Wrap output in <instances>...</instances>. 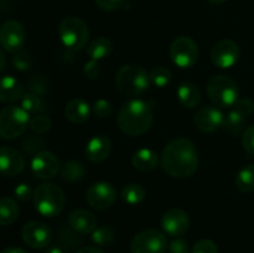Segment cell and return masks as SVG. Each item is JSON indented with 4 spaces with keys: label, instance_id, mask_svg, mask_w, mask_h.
<instances>
[{
    "label": "cell",
    "instance_id": "681fc988",
    "mask_svg": "<svg viewBox=\"0 0 254 253\" xmlns=\"http://www.w3.org/2000/svg\"><path fill=\"white\" fill-rule=\"evenodd\" d=\"M4 67H5V55L4 52H2V50L0 49V72L4 69Z\"/></svg>",
    "mask_w": 254,
    "mask_h": 253
},
{
    "label": "cell",
    "instance_id": "8d00e7d4",
    "mask_svg": "<svg viewBox=\"0 0 254 253\" xmlns=\"http://www.w3.org/2000/svg\"><path fill=\"white\" fill-rule=\"evenodd\" d=\"M232 108L233 111H236L237 113L242 114L243 117L247 118V117L254 113V102L250 98H240Z\"/></svg>",
    "mask_w": 254,
    "mask_h": 253
},
{
    "label": "cell",
    "instance_id": "9c48e42d",
    "mask_svg": "<svg viewBox=\"0 0 254 253\" xmlns=\"http://www.w3.org/2000/svg\"><path fill=\"white\" fill-rule=\"evenodd\" d=\"M168 250L166 236L155 228L143 230L130 243L131 253H165Z\"/></svg>",
    "mask_w": 254,
    "mask_h": 253
},
{
    "label": "cell",
    "instance_id": "cb8c5ba5",
    "mask_svg": "<svg viewBox=\"0 0 254 253\" xmlns=\"http://www.w3.org/2000/svg\"><path fill=\"white\" fill-rule=\"evenodd\" d=\"M57 242L59 247L64 251H73L82 243V238L78 232L73 230L71 226H64L57 230Z\"/></svg>",
    "mask_w": 254,
    "mask_h": 253
},
{
    "label": "cell",
    "instance_id": "7bdbcfd3",
    "mask_svg": "<svg viewBox=\"0 0 254 253\" xmlns=\"http://www.w3.org/2000/svg\"><path fill=\"white\" fill-rule=\"evenodd\" d=\"M83 74L84 77L88 79L98 78V77L101 76V66H99L98 61L91 60V61L87 62L83 67Z\"/></svg>",
    "mask_w": 254,
    "mask_h": 253
},
{
    "label": "cell",
    "instance_id": "d590c367",
    "mask_svg": "<svg viewBox=\"0 0 254 253\" xmlns=\"http://www.w3.org/2000/svg\"><path fill=\"white\" fill-rule=\"evenodd\" d=\"M30 128L36 133H46L52 128V122L44 114H37L30 119Z\"/></svg>",
    "mask_w": 254,
    "mask_h": 253
},
{
    "label": "cell",
    "instance_id": "f546056e",
    "mask_svg": "<svg viewBox=\"0 0 254 253\" xmlns=\"http://www.w3.org/2000/svg\"><path fill=\"white\" fill-rule=\"evenodd\" d=\"M86 174V170H84V166L82 165L79 161L76 160H69L66 161V164L64 165L61 170L62 179L64 181H68V183H76V181H79Z\"/></svg>",
    "mask_w": 254,
    "mask_h": 253
},
{
    "label": "cell",
    "instance_id": "484cf974",
    "mask_svg": "<svg viewBox=\"0 0 254 253\" xmlns=\"http://www.w3.org/2000/svg\"><path fill=\"white\" fill-rule=\"evenodd\" d=\"M20 208L11 197L0 198V226H10L17 220Z\"/></svg>",
    "mask_w": 254,
    "mask_h": 253
},
{
    "label": "cell",
    "instance_id": "5bb4252c",
    "mask_svg": "<svg viewBox=\"0 0 254 253\" xmlns=\"http://www.w3.org/2000/svg\"><path fill=\"white\" fill-rule=\"evenodd\" d=\"M31 170L36 178L49 180L59 173L60 161L51 151H39L31 160Z\"/></svg>",
    "mask_w": 254,
    "mask_h": 253
},
{
    "label": "cell",
    "instance_id": "603a6c76",
    "mask_svg": "<svg viewBox=\"0 0 254 253\" xmlns=\"http://www.w3.org/2000/svg\"><path fill=\"white\" fill-rule=\"evenodd\" d=\"M178 98L186 108H195L201 102V92L196 84L184 82L178 88Z\"/></svg>",
    "mask_w": 254,
    "mask_h": 253
},
{
    "label": "cell",
    "instance_id": "c3c4849f",
    "mask_svg": "<svg viewBox=\"0 0 254 253\" xmlns=\"http://www.w3.org/2000/svg\"><path fill=\"white\" fill-rule=\"evenodd\" d=\"M45 253H64L62 248H60L59 246H52V247H49Z\"/></svg>",
    "mask_w": 254,
    "mask_h": 253
},
{
    "label": "cell",
    "instance_id": "7402d4cb",
    "mask_svg": "<svg viewBox=\"0 0 254 253\" xmlns=\"http://www.w3.org/2000/svg\"><path fill=\"white\" fill-rule=\"evenodd\" d=\"M158 154L148 148L136 150L133 154V158H131V164H133L134 168L139 171H143V173H148V171L154 170L158 166Z\"/></svg>",
    "mask_w": 254,
    "mask_h": 253
},
{
    "label": "cell",
    "instance_id": "60d3db41",
    "mask_svg": "<svg viewBox=\"0 0 254 253\" xmlns=\"http://www.w3.org/2000/svg\"><path fill=\"white\" fill-rule=\"evenodd\" d=\"M242 145L248 155H254V124L248 126L243 133Z\"/></svg>",
    "mask_w": 254,
    "mask_h": 253
},
{
    "label": "cell",
    "instance_id": "5b68a950",
    "mask_svg": "<svg viewBox=\"0 0 254 253\" xmlns=\"http://www.w3.org/2000/svg\"><path fill=\"white\" fill-rule=\"evenodd\" d=\"M207 96L217 108H231L238 101V86L231 77L218 74L207 82Z\"/></svg>",
    "mask_w": 254,
    "mask_h": 253
},
{
    "label": "cell",
    "instance_id": "d6986e66",
    "mask_svg": "<svg viewBox=\"0 0 254 253\" xmlns=\"http://www.w3.org/2000/svg\"><path fill=\"white\" fill-rule=\"evenodd\" d=\"M24 96V86L17 78L12 76L0 77V102L15 103Z\"/></svg>",
    "mask_w": 254,
    "mask_h": 253
},
{
    "label": "cell",
    "instance_id": "4316f807",
    "mask_svg": "<svg viewBox=\"0 0 254 253\" xmlns=\"http://www.w3.org/2000/svg\"><path fill=\"white\" fill-rule=\"evenodd\" d=\"M145 196V189L140 184H128V185L123 186V189L121 190L122 200L128 205H138V203L143 202Z\"/></svg>",
    "mask_w": 254,
    "mask_h": 253
},
{
    "label": "cell",
    "instance_id": "2e32d148",
    "mask_svg": "<svg viewBox=\"0 0 254 253\" xmlns=\"http://www.w3.org/2000/svg\"><path fill=\"white\" fill-rule=\"evenodd\" d=\"M25 168L22 154L11 146H0V174L4 176L19 175Z\"/></svg>",
    "mask_w": 254,
    "mask_h": 253
},
{
    "label": "cell",
    "instance_id": "3957f363",
    "mask_svg": "<svg viewBox=\"0 0 254 253\" xmlns=\"http://www.w3.org/2000/svg\"><path fill=\"white\" fill-rule=\"evenodd\" d=\"M117 89L127 97H138L150 86V76L138 64H126L116 74Z\"/></svg>",
    "mask_w": 254,
    "mask_h": 253
},
{
    "label": "cell",
    "instance_id": "bcb514c9",
    "mask_svg": "<svg viewBox=\"0 0 254 253\" xmlns=\"http://www.w3.org/2000/svg\"><path fill=\"white\" fill-rule=\"evenodd\" d=\"M76 253H104V252L102 250H99L98 247H92V246H88V247L79 248Z\"/></svg>",
    "mask_w": 254,
    "mask_h": 253
},
{
    "label": "cell",
    "instance_id": "f35d334b",
    "mask_svg": "<svg viewBox=\"0 0 254 253\" xmlns=\"http://www.w3.org/2000/svg\"><path fill=\"white\" fill-rule=\"evenodd\" d=\"M191 253H218V248L213 241L201 240L195 243Z\"/></svg>",
    "mask_w": 254,
    "mask_h": 253
},
{
    "label": "cell",
    "instance_id": "8fae6325",
    "mask_svg": "<svg viewBox=\"0 0 254 253\" xmlns=\"http://www.w3.org/2000/svg\"><path fill=\"white\" fill-rule=\"evenodd\" d=\"M86 200L88 205L94 210H107L116 202L117 190L113 185L104 183V181L94 183L87 190Z\"/></svg>",
    "mask_w": 254,
    "mask_h": 253
},
{
    "label": "cell",
    "instance_id": "ab89813d",
    "mask_svg": "<svg viewBox=\"0 0 254 253\" xmlns=\"http://www.w3.org/2000/svg\"><path fill=\"white\" fill-rule=\"evenodd\" d=\"M112 111H113V107H112L111 102H108L107 99H98L93 106V113L99 118H107L111 116Z\"/></svg>",
    "mask_w": 254,
    "mask_h": 253
},
{
    "label": "cell",
    "instance_id": "f907efd6",
    "mask_svg": "<svg viewBox=\"0 0 254 253\" xmlns=\"http://www.w3.org/2000/svg\"><path fill=\"white\" fill-rule=\"evenodd\" d=\"M208 2H211V4H215V5H220V4H223V2H226L227 0H207Z\"/></svg>",
    "mask_w": 254,
    "mask_h": 253
},
{
    "label": "cell",
    "instance_id": "ee69618b",
    "mask_svg": "<svg viewBox=\"0 0 254 253\" xmlns=\"http://www.w3.org/2000/svg\"><path fill=\"white\" fill-rule=\"evenodd\" d=\"M14 193H15V197L20 201H27L34 196L30 185H27V184H24V183L19 184V185L15 188Z\"/></svg>",
    "mask_w": 254,
    "mask_h": 253
},
{
    "label": "cell",
    "instance_id": "277c9868",
    "mask_svg": "<svg viewBox=\"0 0 254 253\" xmlns=\"http://www.w3.org/2000/svg\"><path fill=\"white\" fill-rule=\"evenodd\" d=\"M32 201L40 215L45 217H56L64 211L66 197L62 189L56 184L44 183L34 191Z\"/></svg>",
    "mask_w": 254,
    "mask_h": 253
},
{
    "label": "cell",
    "instance_id": "52a82bcc",
    "mask_svg": "<svg viewBox=\"0 0 254 253\" xmlns=\"http://www.w3.org/2000/svg\"><path fill=\"white\" fill-rule=\"evenodd\" d=\"M59 36L62 44L72 51H79L89 39L88 25L76 16L64 17L59 26Z\"/></svg>",
    "mask_w": 254,
    "mask_h": 253
},
{
    "label": "cell",
    "instance_id": "74e56055",
    "mask_svg": "<svg viewBox=\"0 0 254 253\" xmlns=\"http://www.w3.org/2000/svg\"><path fill=\"white\" fill-rule=\"evenodd\" d=\"M96 5L103 11H117L122 7L127 6L126 0H94Z\"/></svg>",
    "mask_w": 254,
    "mask_h": 253
},
{
    "label": "cell",
    "instance_id": "b9f144b4",
    "mask_svg": "<svg viewBox=\"0 0 254 253\" xmlns=\"http://www.w3.org/2000/svg\"><path fill=\"white\" fill-rule=\"evenodd\" d=\"M45 145V141L42 140L39 136H29L27 139H25V141L22 143V148L26 153L32 154V153H39L40 149Z\"/></svg>",
    "mask_w": 254,
    "mask_h": 253
},
{
    "label": "cell",
    "instance_id": "30bf717a",
    "mask_svg": "<svg viewBox=\"0 0 254 253\" xmlns=\"http://www.w3.org/2000/svg\"><path fill=\"white\" fill-rule=\"evenodd\" d=\"M24 242L34 250L47 248L52 241V231L42 221H30L25 223L21 230Z\"/></svg>",
    "mask_w": 254,
    "mask_h": 253
},
{
    "label": "cell",
    "instance_id": "4fadbf2b",
    "mask_svg": "<svg viewBox=\"0 0 254 253\" xmlns=\"http://www.w3.org/2000/svg\"><path fill=\"white\" fill-rule=\"evenodd\" d=\"M240 59V47L237 42L231 39H223L213 46L211 51L212 63L218 68H231Z\"/></svg>",
    "mask_w": 254,
    "mask_h": 253
},
{
    "label": "cell",
    "instance_id": "9a60e30c",
    "mask_svg": "<svg viewBox=\"0 0 254 253\" xmlns=\"http://www.w3.org/2000/svg\"><path fill=\"white\" fill-rule=\"evenodd\" d=\"M164 232L173 237H180L188 232L190 227V218L184 210L178 207L170 208L164 213L161 218Z\"/></svg>",
    "mask_w": 254,
    "mask_h": 253
},
{
    "label": "cell",
    "instance_id": "f1b7e54d",
    "mask_svg": "<svg viewBox=\"0 0 254 253\" xmlns=\"http://www.w3.org/2000/svg\"><path fill=\"white\" fill-rule=\"evenodd\" d=\"M246 126V117L242 114L237 113L236 111H230L227 114L223 117V123L222 128L225 129L227 133L232 134V135H237L241 131L245 129Z\"/></svg>",
    "mask_w": 254,
    "mask_h": 253
},
{
    "label": "cell",
    "instance_id": "d4e9b609",
    "mask_svg": "<svg viewBox=\"0 0 254 253\" xmlns=\"http://www.w3.org/2000/svg\"><path fill=\"white\" fill-rule=\"evenodd\" d=\"M112 50H113V45H112L111 40L104 36H99L89 42L88 47H87V55L91 57V60L99 61V60L108 57Z\"/></svg>",
    "mask_w": 254,
    "mask_h": 253
},
{
    "label": "cell",
    "instance_id": "7a4b0ae2",
    "mask_svg": "<svg viewBox=\"0 0 254 253\" xmlns=\"http://www.w3.org/2000/svg\"><path fill=\"white\" fill-rule=\"evenodd\" d=\"M154 121L153 108L149 102L130 99L121 107L117 116V124L124 134L139 136L150 129Z\"/></svg>",
    "mask_w": 254,
    "mask_h": 253
},
{
    "label": "cell",
    "instance_id": "83f0119b",
    "mask_svg": "<svg viewBox=\"0 0 254 253\" xmlns=\"http://www.w3.org/2000/svg\"><path fill=\"white\" fill-rule=\"evenodd\" d=\"M236 186L241 192H252L254 191V165L247 164L243 166L236 175Z\"/></svg>",
    "mask_w": 254,
    "mask_h": 253
},
{
    "label": "cell",
    "instance_id": "4dcf8cb0",
    "mask_svg": "<svg viewBox=\"0 0 254 253\" xmlns=\"http://www.w3.org/2000/svg\"><path fill=\"white\" fill-rule=\"evenodd\" d=\"M92 241L102 247H109L116 241V231L111 226H101L92 232Z\"/></svg>",
    "mask_w": 254,
    "mask_h": 253
},
{
    "label": "cell",
    "instance_id": "7dc6e473",
    "mask_svg": "<svg viewBox=\"0 0 254 253\" xmlns=\"http://www.w3.org/2000/svg\"><path fill=\"white\" fill-rule=\"evenodd\" d=\"M0 253H27V252L25 250H22V248L12 247V246H11V247L4 248V250H2Z\"/></svg>",
    "mask_w": 254,
    "mask_h": 253
},
{
    "label": "cell",
    "instance_id": "e575fe53",
    "mask_svg": "<svg viewBox=\"0 0 254 253\" xmlns=\"http://www.w3.org/2000/svg\"><path fill=\"white\" fill-rule=\"evenodd\" d=\"M29 89L30 92L39 94L40 97L46 96L49 92V81L44 76H32L29 81Z\"/></svg>",
    "mask_w": 254,
    "mask_h": 253
},
{
    "label": "cell",
    "instance_id": "7c38bea8",
    "mask_svg": "<svg viewBox=\"0 0 254 253\" xmlns=\"http://www.w3.org/2000/svg\"><path fill=\"white\" fill-rule=\"evenodd\" d=\"M25 29L16 20H9L0 26V46L10 54L22 50L25 44Z\"/></svg>",
    "mask_w": 254,
    "mask_h": 253
},
{
    "label": "cell",
    "instance_id": "f6af8a7d",
    "mask_svg": "<svg viewBox=\"0 0 254 253\" xmlns=\"http://www.w3.org/2000/svg\"><path fill=\"white\" fill-rule=\"evenodd\" d=\"M169 252L170 253H189L190 247H189L188 241L183 238H176L169 245Z\"/></svg>",
    "mask_w": 254,
    "mask_h": 253
},
{
    "label": "cell",
    "instance_id": "1f68e13d",
    "mask_svg": "<svg viewBox=\"0 0 254 253\" xmlns=\"http://www.w3.org/2000/svg\"><path fill=\"white\" fill-rule=\"evenodd\" d=\"M20 104H21V108L25 109L27 113H41V112L46 111V107H45L44 102H42L41 97L39 94H35L32 92L29 93H24L22 98L20 99Z\"/></svg>",
    "mask_w": 254,
    "mask_h": 253
},
{
    "label": "cell",
    "instance_id": "ba28073f",
    "mask_svg": "<svg viewBox=\"0 0 254 253\" xmlns=\"http://www.w3.org/2000/svg\"><path fill=\"white\" fill-rule=\"evenodd\" d=\"M170 59L180 68H190L198 60V46L190 36H179L170 45Z\"/></svg>",
    "mask_w": 254,
    "mask_h": 253
},
{
    "label": "cell",
    "instance_id": "8992f818",
    "mask_svg": "<svg viewBox=\"0 0 254 253\" xmlns=\"http://www.w3.org/2000/svg\"><path fill=\"white\" fill-rule=\"evenodd\" d=\"M30 114L19 106H7L0 111V138L14 140L30 126Z\"/></svg>",
    "mask_w": 254,
    "mask_h": 253
},
{
    "label": "cell",
    "instance_id": "d6a6232c",
    "mask_svg": "<svg viewBox=\"0 0 254 253\" xmlns=\"http://www.w3.org/2000/svg\"><path fill=\"white\" fill-rule=\"evenodd\" d=\"M149 76H150V83L159 88H164L171 82L173 74H171L170 69L165 68V67H156L149 73Z\"/></svg>",
    "mask_w": 254,
    "mask_h": 253
},
{
    "label": "cell",
    "instance_id": "6da1fadb",
    "mask_svg": "<svg viewBox=\"0 0 254 253\" xmlns=\"http://www.w3.org/2000/svg\"><path fill=\"white\" fill-rule=\"evenodd\" d=\"M160 164L163 170L173 178H190L197 170V149L189 139H174L164 148L160 156Z\"/></svg>",
    "mask_w": 254,
    "mask_h": 253
},
{
    "label": "cell",
    "instance_id": "836d02e7",
    "mask_svg": "<svg viewBox=\"0 0 254 253\" xmlns=\"http://www.w3.org/2000/svg\"><path fill=\"white\" fill-rule=\"evenodd\" d=\"M12 63H14L15 68H16L17 71H29L32 66L31 55H30L29 51H26V50H20V51L16 52V54L14 55V57H12Z\"/></svg>",
    "mask_w": 254,
    "mask_h": 253
},
{
    "label": "cell",
    "instance_id": "e0dca14e",
    "mask_svg": "<svg viewBox=\"0 0 254 253\" xmlns=\"http://www.w3.org/2000/svg\"><path fill=\"white\" fill-rule=\"evenodd\" d=\"M225 114L216 107H202L195 116V124L203 133H213L222 126Z\"/></svg>",
    "mask_w": 254,
    "mask_h": 253
},
{
    "label": "cell",
    "instance_id": "44dd1931",
    "mask_svg": "<svg viewBox=\"0 0 254 253\" xmlns=\"http://www.w3.org/2000/svg\"><path fill=\"white\" fill-rule=\"evenodd\" d=\"M91 106L83 98H74L66 104L64 117L73 124H81L89 118Z\"/></svg>",
    "mask_w": 254,
    "mask_h": 253
},
{
    "label": "cell",
    "instance_id": "ac0fdd59",
    "mask_svg": "<svg viewBox=\"0 0 254 253\" xmlns=\"http://www.w3.org/2000/svg\"><path fill=\"white\" fill-rule=\"evenodd\" d=\"M112 144L106 135H94L87 143L86 156L92 163H101L111 155Z\"/></svg>",
    "mask_w": 254,
    "mask_h": 253
},
{
    "label": "cell",
    "instance_id": "ffe728a7",
    "mask_svg": "<svg viewBox=\"0 0 254 253\" xmlns=\"http://www.w3.org/2000/svg\"><path fill=\"white\" fill-rule=\"evenodd\" d=\"M68 225L79 235H88L97 228V218L87 210H74L69 213Z\"/></svg>",
    "mask_w": 254,
    "mask_h": 253
}]
</instances>
